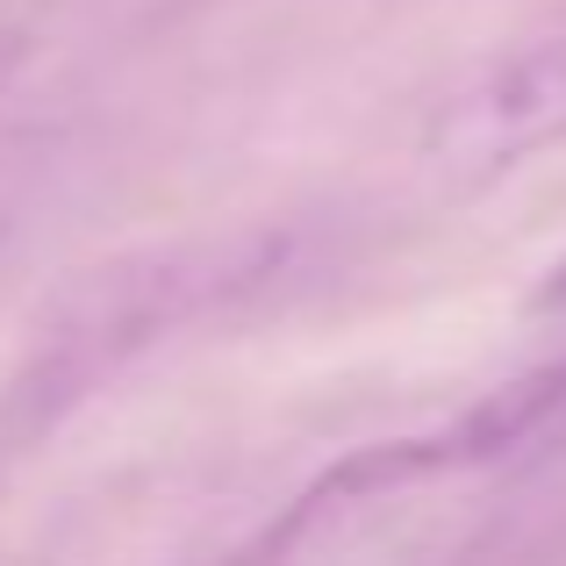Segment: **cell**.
<instances>
[{
	"instance_id": "3",
	"label": "cell",
	"mask_w": 566,
	"mask_h": 566,
	"mask_svg": "<svg viewBox=\"0 0 566 566\" xmlns=\"http://www.w3.org/2000/svg\"><path fill=\"white\" fill-rule=\"evenodd\" d=\"M545 302H566V265H559V280H553V287H545Z\"/></svg>"
},
{
	"instance_id": "2",
	"label": "cell",
	"mask_w": 566,
	"mask_h": 566,
	"mask_svg": "<svg viewBox=\"0 0 566 566\" xmlns=\"http://www.w3.org/2000/svg\"><path fill=\"white\" fill-rule=\"evenodd\" d=\"M14 57H22V36H14V29H0V80L14 72Z\"/></svg>"
},
{
	"instance_id": "1",
	"label": "cell",
	"mask_w": 566,
	"mask_h": 566,
	"mask_svg": "<svg viewBox=\"0 0 566 566\" xmlns=\"http://www.w3.org/2000/svg\"><path fill=\"white\" fill-rule=\"evenodd\" d=\"M553 144H566V29L495 57L423 129V151L444 172H502Z\"/></svg>"
}]
</instances>
